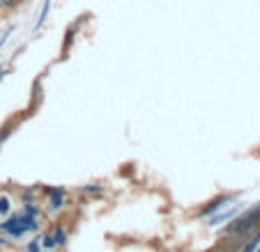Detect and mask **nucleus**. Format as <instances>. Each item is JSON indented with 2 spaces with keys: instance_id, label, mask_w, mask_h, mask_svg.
Returning <instances> with one entry per match:
<instances>
[{
  "instance_id": "f257e3e1",
  "label": "nucleus",
  "mask_w": 260,
  "mask_h": 252,
  "mask_svg": "<svg viewBox=\"0 0 260 252\" xmlns=\"http://www.w3.org/2000/svg\"><path fill=\"white\" fill-rule=\"evenodd\" d=\"M258 223H260V204L255 208H251V211H246V216L233 220V225H228L226 234H231V236H242V234H246L249 229H253Z\"/></svg>"
},
{
  "instance_id": "f03ea898",
  "label": "nucleus",
  "mask_w": 260,
  "mask_h": 252,
  "mask_svg": "<svg viewBox=\"0 0 260 252\" xmlns=\"http://www.w3.org/2000/svg\"><path fill=\"white\" fill-rule=\"evenodd\" d=\"M35 227H37V223H35L32 208H28V216H19V218H12V220H7V223H3V229L10 232L12 236H23L25 232H30V229H35Z\"/></svg>"
},
{
  "instance_id": "7ed1b4c3",
  "label": "nucleus",
  "mask_w": 260,
  "mask_h": 252,
  "mask_svg": "<svg viewBox=\"0 0 260 252\" xmlns=\"http://www.w3.org/2000/svg\"><path fill=\"white\" fill-rule=\"evenodd\" d=\"M231 202H233V197H219V199H216V202H212L210 206H207L205 211H203V216H212V214H214V211H219V208H226Z\"/></svg>"
},
{
  "instance_id": "20e7f679",
  "label": "nucleus",
  "mask_w": 260,
  "mask_h": 252,
  "mask_svg": "<svg viewBox=\"0 0 260 252\" xmlns=\"http://www.w3.org/2000/svg\"><path fill=\"white\" fill-rule=\"evenodd\" d=\"M235 211H237V208H231V211H226V214H219V216H214L210 225H212V227H214V225H221V223H223V220L233 218V216H235Z\"/></svg>"
},
{
  "instance_id": "39448f33",
  "label": "nucleus",
  "mask_w": 260,
  "mask_h": 252,
  "mask_svg": "<svg viewBox=\"0 0 260 252\" xmlns=\"http://www.w3.org/2000/svg\"><path fill=\"white\" fill-rule=\"evenodd\" d=\"M49 10H51V0H46V3H44V10H42L40 19H37V28H40L42 23H44V19H46V14H49Z\"/></svg>"
},
{
  "instance_id": "423d86ee",
  "label": "nucleus",
  "mask_w": 260,
  "mask_h": 252,
  "mask_svg": "<svg viewBox=\"0 0 260 252\" xmlns=\"http://www.w3.org/2000/svg\"><path fill=\"white\" fill-rule=\"evenodd\" d=\"M62 206V193H53V199H51V208H60Z\"/></svg>"
},
{
  "instance_id": "0eeeda50",
  "label": "nucleus",
  "mask_w": 260,
  "mask_h": 252,
  "mask_svg": "<svg viewBox=\"0 0 260 252\" xmlns=\"http://www.w3.org/2000/svg\"><path fill=\"white\" fill-rule=\"evenodd\" d=\"M7 211H10V199L3 197L0 199V214H7Z\"/></svg>"
},
{
  "instance_id": "6e6552de",
  "label": "nucleus",
  "mask_w": 260,
  "mask_h": 252,
  "mask_svg": "<svg viewBox=\"0 0 260 252\" xmlns=\"http://www.w3.org/2000/svg\"><path fill=\"white\" fill-rule=\"evenodd\" d=\"M58 243H64V229H58V232H55V245H58Z\"/></svg>"
},
{
  "instance_id": "1a4fd4ad",
  "label": "nucleus",
  "mask_w": 260,
  "mask_h": 252,
  "mask_svg": "<svg viewBox=\"0 0 260 252\" xmlns=\"http://www.w3.org/2000/svg\"><path fill=\"white\" fill-rule=\"evenodd\" d=\"M37 241H40V238H37ZM37 241H32V243L28 245V250H30V252H40V243H37Z\"/></svg>"
},
{
  "instance_id": "9d476101",
  "label": "nucleus",
  "mask_w": 260,
  "mask_h": 252,
  "mask_svg": "<svg viewBox=\"0 0 260 252\" xmlns=\"http://www.w3.org/2000/svg\"><path fill=\"white\" fill-rule=\"evenodd\" d=\"M0 5H5V7H12V5H14V0H0Z\"/></svg>"
},
{
  "instance_id": "9b49d317",
  "label": "nucleus",
  "mask_w": 260,
  "mask_h": 252,
  "mask_svg": "<svg viewBox=\"0 0 260 252\" xmlns=\"http://www.w3.org/2000/svg\"><path fill=\"white\" fill-rule=\"evenodd\" d=\"M3 78H5V71H0V80H3Z\"/></svg>"
},
{
  "instance_id": "f8f14e48",
  "label": "nucleus",
  "mask_w": 260,
  "mask_h": 252,
  "mask_svg": "<svg viewBox=\"0 0 260 252\" xmlns=\"http://www.w3.org/2000/svg\"><path fill=\"white\" fill-rule=\"evenodd\" d=\"M258 252H260V250H258Z\"/></svg>"
}]
</instances>
